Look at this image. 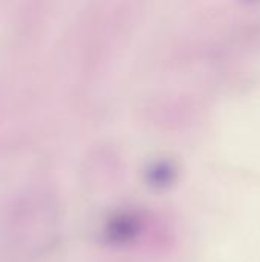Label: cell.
<instances>
[{"mask_svg": "<svg viewBox=\"0 0 260 262\" xmlns=\"http://www.w3.org/2000/svg\"><path fill=\"white\" fill-rule=\"evenodd\" d=\"M250 2H257V0H250Z\"/></svg>", "mask_w": 260, "mask_h": 262, "instance_id": "cell-1", "label": "cell"}]
</instances>
